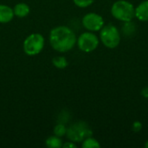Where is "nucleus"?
<instances>
[{"instance_id": "1", "label": "nucleus", "mask_w": 148, "mask_h": 148, "mask_svg": "<svg viewBox=\"0 0 148 148\" xmlns=\"http://www.w3.org/2000/svg\"><path fill=\"white\" fill-rule=\"evenodd\" d=\"M75 32L67 26H57L49 33V43L58 52L65 53L72 49L76 43Z\"/></svg>"}, {"instance_id": "2", "label": "nucleus", "mask_w": 148, "mask_h": 148, "mask_svg": "<svg viewBox=\"0 0 148 148\" xmlns=\"http://www.w3.org/2000/svg\"><path fill=\"white\" fill-rule=\"evenodd\" d=\"M111 13L114 18L120 21L130 22L135 17V8L127 1L119 0L112 5Z\"/></svg>"}, {"instance_id": "3", "label": "nucleus", "mask_w": 148, "mask_h": 148, "mask_svg": "<svg viewBox=\"0 0 148 148\" xmlns=\"http://www.w3.org/2000/svg\"><path fill=\"white\" fill-rule=\"evenodd\" d=\"M93 132L85 121H78L72 124L67 128L66 135L68 139L73 142H82L85 139L91 137Z\"/></svg>"}, {"instance_id": "4", "label": "nucleus", "mask_w": 148, "mask_h": 148, "mask_svg": "<svg viewBox=\"0 0 148 148\" xmlns=\"http://www.w3.org/2000/svg\"><path fill=\"white\" fill-rule=\"evenodd\" d=\"M100 37L104 46L109 49L116 48L121 42V33L119 29L111 23L101 28Z\"/></svg>"}, {"instance_id": "5", "label": "nucleus", "mask_w": 148, "mask_h": 148, "mask_svg": "<svg viewBox=\"0 0 148 148\" xmlns=\"http://www.w3.org/2000/svg\"><path fill=\"white\" fill-rule=\"evenodd\" d=\"M45 40L42 35L33 33L28 36L23 42V51L28 56L38 55L43 49Z\"/></svg>"}, {"instance_id": "6", "label": "nucleus", "mask_w": 148, "mask_h": 148, "mask_svg": "<svg viewBox=\"0 0 148 148\" xmlns=\"http://www.w3.org/2000/svg\"><path fill=\"white\" fill-rule=\"evenodd\" d=\"M76 42L78 48L82 51L85 53H90L97 49L99 45V38L96 36V35L91 31H88L81 34L77 38Z\"/></svg>"}, {"instance_id": "7", "label": "nucleus", "mask_w": 148, "mask_h": 148, "mask_svg": "<svg viewBox=\"0 0 148 148\" xmlns=\"http://www.w3.org/2000/svg\"><path fill=\"white\" fill-rule=\"evenodd\" d=\"M82 25L91 32L99 31L104 26V20L101 16L96 13H88L82 17Z\"/></svg>"}, {"instance_id": "8", "label": "nucleus", "mask_w": 148, "mask_h": 148, "mask_svg": "<svg viewBox=\"0 0 148 148\" xmlns=\"http://www.w3.org/2000/svg\"><path fill=\"white\" fill-rule=\"evenodd\" d=\"M14 17V11L10 6L0 4V23H7Z\"/></svg>"}, {"instance_id": "9", "label": "nucleus", "mask_w": 148, "mask_h": 148, "mask_svg": "<svg viewBox=\"0 0 148 148\" xmlns=\"http://www.w3.org/2000/svg\"><path fill=\"white\" fill-rule=\"evenodd\" d=\"M135 16L142 22L148 21V0L140 3L135 9Z\"/></svg>"}, {"instance_id": "10", "label": "nucleus", "mask_w": 148, "mask_h": 148, "mask_svg": "<svg viewBox=\"0 0 148 148\" xmlns=\"http://www.w3.org/2000/svg\"><path fill=\"white\" fill-rule=\"evenodd\" d=\"M29 6L25 3H18L15 5L13 11H14V15L17 17L23 18L25 17L26 16L29 15Z\"/></svg>"}, {"instance_id": "11", "label": "nucleus", "mask_w": 148, "mask_h": 148, "mask_svg": "<svg viewBox=\"0 0 148 148\" xmlns=\"http://www.w3.org/2000/svg\"><path fill=\"white\" fill-rule=\"evenodd\" d=\"M45 145L47 147L49 148H61L62 147V140H61L60 137L53 135L46 140Z\"/></svg>"}, {"instance_id": "12", "label": "nucleus", "mask_w": 148, "mask_h": 148, "mask_svg": "<svg viewBox=\"0 0 148 148\" xmlns=\"http://www.w3.org/2000/svg\"><path fill=\"white\" fill-rule=\"evenodd\" d=\"M52 63L53 65L60 69H63L68 67L69 62L67 59L64 56H56L52 59Z\"/></svg>"}, {"instance_id": "13", "label": "nucleus", "mask_w": 148, "mask_h": 148, "mask_svg": "<svg viewBox=\"0 0 148 148\" xmlns=\"http://www.w3.org/2000/svg\"><path fill=\"white\" fill-rule=\"evenodd\" d=\"M82 147L83 148H99L101 147L100 143L98 142L97 140L92 138V137H88L87 139H85L82 142Z\"/></svg>"}, {"instance_id": "14", "label": "nucleus", "mask_w": 148, "mask_h": 148, "mask_svg": "<svg viewBox=\"0 0 148 148\" xmlns=\"http://www.w3.org/2000/svg\"><path fill=\"white\" fill-rule=\"evenodd\" d=\"M54 134L58 136V137H63L64 135H66V133H67V128L65 127V125L62 124V123H59L57 124L55 127H54Z\"/></svg>"}, {"instance_id": "15", "label": "nucleus", "mask_w": 148, "mask_h": 148, "mask_svg": "<svg viewBox=\"0 0 148 148\" xmlns=\"http://www.w3.org/2000/svg\"><path fill=\"white\" fill-rule=\"evenodd\" d=\"M75 4L80 8H86L90 6L95 0H73Z\"/></svg>"}, {"instance_id": "16", "label": "nucleus", "mask_w": 148, "mask_h": 148, "mask_svg": "<svg viewBox=\"0 0 148 148\" xmlns=\"http://www.w3.org/2000/svg\"><path fill=\"white\" fill-rule=\"evenodd\" d=\"M132 129H133V131L135 132V133L140 132V131L142 129V124H141V122H140V121H135V122H134V124H133V126H132Z\"/></svg>"}, {"instance_id": "17", "label": "nucleus", "mask_w": 148, "mask_h": 148, "mask_svg": "<svg viewBox=\"0 0 148 148\" xmlns=\"http://www.w3.org/2000/svg\"><path fill=\"white\" fill-rule=\"evenodd\" d=\"M62 147L64 148H75L76 145L75 144V142L73 141H68L64 144H62Z\"/></svg>"}, {"instance_id": "18", "label": "nucleus", "mask_w": 148, "mask_h": 148, "mask_svg": "<svg viewBox=\"0 0 148 148\" xmlns=\"http://www.w3.org/2000/svg\"><path fill=\"white\" fill-rule=\"evenodd\" d=\"M141 95H142L144 97L148 98V88H144V89L142 90V92H141Z\"/></svg>"}, {"instance_id": "19", "label": "nucleus", "mask_w": 148, "mask_h": 148, "mask_svg": "<svg viewBox=\"0 0 148 148\" xmlns=\"http://www.w3.org/2000/svg\"><path fill=\"white\" fill-rule=\"evenodd\" d=\"M145 147L148 148V140L146 142V143H145Z\"/></svg>"}]
</instances>
